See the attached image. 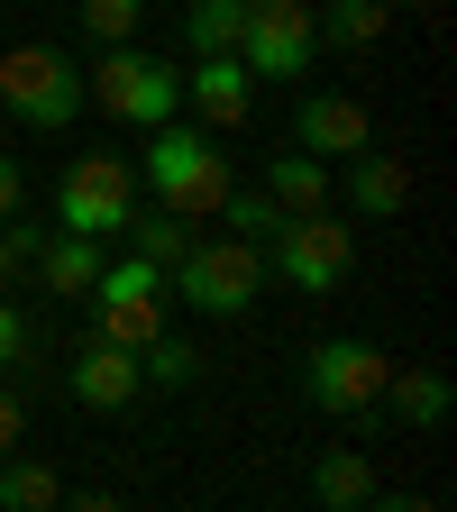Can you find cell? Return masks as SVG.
Returning a JSON list of instances; mask_svg holds the SVG:
<instances>
[{"mask_svg":"<svg viewBox=\"0 0 457 512\" xmlns=\"http://www.w3.org/2000/svg\"><path fill=\"white\" fill-rule=\"evenodd\" d=\"M138 183L156 192V211H174V220H211V211L229 202V147L211 138V128L165 119V128H147Z\"/></svg>","mask_w":457,"mask_h":512,"instance_id":"cell-1","label":"cell"},{"mask_svg":"<svg viewBox=\"0 0 457 512\" xmlns=\"http://www.w3.org/2000/svg\"><path fill=\"white\" fill-rule=\"evenodd\" d=\"M83 101H101L128 128H165L183 110V74L165 55H147V46H101V64L83 74Z\"/></svg>","mask_w":457,"mask_h":512,"instance_id":"cell-2","label":"cell"},{"mask_svg":"<svg viewBox=\"0 0 457 512\" xmlns=\"http://www.w3.org/2000/svg\"><path fill=\"white\" fill-rule=\"evenodd\" d=\"M0 110H10L19 128H74L83 110V64L64 55V46H10L0 55Z\"/></svg>","mask_w":457,"mask_h":512,"instance_id":"cell-3","label":"cell"},{"mask_svg":"<svg viewBox=\"0 0 457 512\" xmlns=\"http://www.w3.org/2000/svg\"><path fill=\"white\" fill-rule=\"evenodd\" d=\"M165 293H183V311H202V320H238L256 293H266V247H238V238H192L183 247V266L165 275Z\"/></svg>","mask_w":457,"mask_h":512,"instance_id":"cell-4","label":"cell"},{"mask_svg":"<svg viewBox=\"0 0 457 512\" xmlns=\"http://www.w3.org/2000/svg\"><path fill=\"white\" fill-rule=\"evenodd\" d=\"M128 211H138V165H119V156H74L55 183V229L64 238H119Z\"/></svg>","mask_w":457,"mask_h":512,"instance_id":"cell-5","label":"cell"},{"mask_svg":"<svg viewBox=\"0 0 457 512\" xmlns=\"http://www.w3.org/2000/svg\"><path fill=\"white\" fill-rule=\"evenodd\" d=\"M238 64L247 83H302L320 64V10L311 0H256L238 28Z\"/></svg>","mask_w":457,"mask_h":512,"instance_id":"cell-6","label":"cell"},{"mask_svg":"<svg viewBox=\"0 0 457 512\" xmlns=\"http://www.w3.org/2000/svg\"><path fill=\"white\" fill-rule=\"evenodd\" d=\"M92 302V339L101 348H156L165 339V275L156 266H138V256H119V266H101V284L83 293Z\"/></svg>","mask_w":457,"mask_h":512,"instance_id":"cell-7","label":"cell"},{"mask_svg":"<svg viewBox=\"0 0 457 512\" xmlns=\"http://www.w3.org/2000/svg\"><path fill=\"white\" fill-rule=\"evenodd\" d=\"M266 266H275L293 293H339L348 266H357V238H348V220L311 211V220H284V238L266 247Z\"/></svg>","mask_w":457,"mask_h":512,"instance_id":"cell-8","label":"cell"},{"mask_svg":"<svg viewBox=\"0 0 457 512\" xmlns=\"http://www.w3.org/2000/svg\"><path fill=\"white\" fill-rule=\"evenodd\" d=\"M384 375H394V357L375 339H320L302 366V394L320 412H366V403H384Z\"/></svg>","mask_w":457,"mask_h":512,"instance_id":"cell-9","label":"cell"},{"mask_svg":"<svg viewBox=\"0 0 457 512\" xmlns=\"http://www.w3.org/2000/svg\"><path fill=\"white\" fill-rule=\"evenodd\" d=\"M293 138H302V156H311V165H330V156L348 165V156H366V147H375V119H366L348 92H311V101L293 110Z\"/></svg>","mask_w":457,"mask_h":512,"instance_id":"cell-10","label":"cell"},{"mask_svg":"<svg viewBox=\"0 0 457 512\" xmlns=\"http://www.w3.org/2000/svg\"><path fill=\"white\" fill-rule=\"evenodd\" d=\"M183 101H192V119H202L211 138H229V128H247V110H256V83H247L238 55H192Z\"/></svg>","mask_w":457,"mask_h":512,"instance_id":"cell-11","label":"cell"},{"mask_svg":"<svg viewBox=\"0 0 457 512\" xmlns=\"http://www.w3.org/2000/svg\"><path fill=\"white\" fill-rule=\"evenodd\" d=\"M64 394H74L83 412H128V403L147 394V384H138V357H128V348H101V339H83V357L64 366Z\"/></svg>","mask_w":457,"mask_h":512,"instance_id":"cell-12","label":"cell"},{"mask_svg":"<svg viewBox=\"0 0 457 512\" xmlns=\"http://www.w3.org/2000/svg\"><path fill=\"white\" fill-rule=\"evenodd\" d=\"M348 202H357L366 220H394V211L412 202V165H403V156H384V147L348 156Z\"/></svg>","mask_w":457,"mask_h":512,"instance_id":"cell-13","label":"cell"},{"mask_svg":"<svg viewBox=\"0 0 457 512\" xmlns=\"http://www.w3.org/2000/svg\"><path fill=\"white\" fill-rule=\"evenodd\" d=\"M28 266H37V284H46V293H74V302H83V293L101 284V266H110V256H101L92 238H64V229H46V247L28 256Z\"/></svg>","mask_w":457,"mask_h":512,"instance_id":"cell-14","label":"cell"},{"mask_svg":"<svg viewBox=\"0 0 457 512\" xmlns=\"http://www.w3.org/2000/svg\"><path fill=\"white\" fill-rule=\"evenodd\" d=\"M266 202H275L284 220H311V211H330V165H311L302 147H293V156H275V174H266Z\"/></svg>","mask_w":457,"mask_h":512,"instance_id":"cell-15","label":"cell"},{"mask_svg":"<svg viewBox=\"0 0 457 512\" xmlns=\"http://www.w3.org/2000/svg\"><path fill=\"white\" fill-rule=\"evenodd\" d=\"M384 403H394L412 430H439L448 421V375L439 366H394V375H384Z\"/></svg>","mask_w":457,"mask_h":512,"instance_id":"cell-16","label":"cell"},{"mask_svg":"<svg viewBox=\"0 0 457 512\" xmlns=\"http://www.w3.org/2000/svg\"><path fill=\"white\" fill-rule=\"evenodd\" d=\"M119 238L138 247V266L174 275V266H183V247H192V220H174V211H128V229H119Z\"/></svg>","mask_w":457,"mask_h":512,"instance_id":"cell-17","label":"cell"},{"mask_svg":"<svg viewBox=\"0 0 457 512\" xmlns=\"http://www.w3.org/2000/svg\"><path fill=\"white\" fill-rule=\"evenodd\" d=\"M311 494L330 503V512H366L375 503V467L357 458V448H330V458L311 467Z\"/></svg>","mask_w":457,"mask_h":512,"instance_id":"cell-18","label":"cell"},{"mask_svg":"<svg viewBox=\"0 0 457 512\" xmlns=\"http://www.w3.org/2000/svg\"><path fill=\"white\" fill-rule=\"evenodd\" d=\"M0 512H64V485L46 458H0Z\"/></svg>","mask_w":457,"mask_h":512,"instance_id":"cell-19","label":"cell"},{"mask_svg":"<svg viewBox=\"0 0 457 512\" xmlns=\"http://www.w3.org/2000/svg\"><path fill=\"white\" fill-rule=\"evenodd\" d=\"M247 10H256V0H192V10H183V37H192V55H238V28H247Z\"/></svg>","mask_w":457,"mask_h":512,"instance_id":"cell-20","label":"cell"},{"mask_svg":"<svg viewBox=\"0 0 457 512\" xmlns=\"http://www.w3.org/2000/svg\"><path fill=\"white\" fill-rule=\"evenodd\" d=\"M384 28H394V10H384V0H330V19H320V46H375Z\"/></svg>","mask_w":457,"mask_h":512,"instance_id":"cell-21","label":"cell"},{"mask_svg":"<svg viewBox=\"0 0 457 512\" xmlns=\"http://www.w3.org/2000/svg\"><path fill=\"white\" fill-rule=\"evenodd\" d=\"M220 220L238 229V247H275V238H284V211L266 202V192H229V202H220Z\"/></svg>","mask_w":457,"mask_h":512,"instance_id":"cell-22","label":"cell"},{"mask_svg":"<svg viewBox=\"0 0 457 512\" xmlns=\"http://www.w3.org/2000/svg\"><path fill=\"white\" fill-rule=\"evenodd\" d=\"M192 375H202V348H192V339H156V348H138V384H165V394H174V384H192Z\"/></svg>","mask_w":457,"mask_h":512,"instance_id":"cell-23","label":"cell"},{"mask_svg":"<svg viewBox=\"0 0 457 512\" xmlns=\"http://www.w3.org/2000/svg\"><path fill=\"white\" fill-rule=\"evenodd\" d=\"M138 19H147V0H83V37L92 46H128Z\"/></svg>","mask_w":457,"mask_h":512,"instance_id":"cell-24","label":"cell"},{"mask_svg":"<svg viewBox=\"0 0 457 512\" xmlns=\"http://www.w3.org/2000/svg\"><path fill=\"white\" fill-rule=\"evenodd\" d=\"M28 357H37V330H28V311L0 293V366H28Z\"/></svg>","mask_w":457,"mask_h":512,"instance_id":"cell-25","label":"cell"},{"mask_svg":"<svg viewBox=\"0 0 457 512\" xmlns=\"http://www.w3.org/2000/svg\"><path fill=\"white\" fill-rule=\"evenodd\" d=\"M37 247H46V229H37V220H0V256H10L19 275H28V256H37Z\"/></svg>","mask_w":457,"mask_h":512,"instance_id":"cell-26","label":"cell"},{"mask_svg":"<svg viewBox=\"0 0 457 512\" xmlns=\"http://www.w3.org/2000/svg\"><path fill=\"white\" fill-rule=\"evenodd\" d=\"M19 430H28V403H19V384L0 375V458H19Z\"/></svg>","mask_w":457,"mask_h":512,"instance_id":"cell-27","label":"cell"},{"mask_svg":"<svg viewBox=\"0 0 457 512\" xmlns=\"http://www.w3.org/2000/svg\"><path fill=\"white\" fill-rule=\"evenodd\" d=\"M19 202H28V174H19L10 147H0V220H19Z\"/></svg>","mask_w":457,"mask_h":512,"instance_id":"cell-28","label":"cell"},{"mask_svg":"<svg viewBox=\"0 0 457 512\" xmlns=\"http://www.w3.org/2000/svg\"><path fill=\"white\" fill-rule=\"evenodd\" d=\"M366 512H439V503H430V494H375Z\"/></svg>","mask_w":457,"mask_h":512,"instance_id":"cell-29","label":"cell"},{"mask_svg":"<svg viewBox=\"0 0 457 512\" xmlns=\"http://www.w3.org/2000/svg\"><path fill=\"white\" fill-rule=\"evenodd\" d=\"M64 512H128V503H110V494H83V503H64Z\"/></svg>","mask_w":457,"mask_h":512,"instance_id":"cell-30","label":"cell"},{"mask_svg":"<svg viewBox=\"0 0 457 512\" xmlns=\"http://www.w3.org/2000/svg\"><path fill=\"white\" fill-rule=\"evenodd\" d=\"M384 10H439V0H384Z\"/></svg>","mask_w":457,"mask_h":512,"instance_id":"cell-31","label":"cell"},{"mask_svg":"<svg viewBox=\"0 0 457 512\" xmlns=\"http://www.w3.org/2000/svg\"><path fill=\"white\" fill-rule=\"evenodd\" d=\"M10 284H19V266H10V256H0V293H10Z\"/></svg>","mask_w":457,"mask_h":512,"instance_id":"cell-32","label":"cell"}]
</instances>
